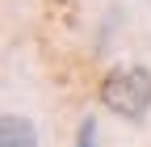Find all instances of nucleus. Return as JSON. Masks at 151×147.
Here are the masks:
<instances>
[{"mask_svg": "<svg viewBox=\"0 0 151 147\" xmlns=\"http://www.w3.org/2000/svg\"><path fill=\"white\" fill-rule=\"evenodd\" d=\"M101 105L130 122H143L151 109V71L147 67H113L101 80Z\"/></svg>", "mask_w": 151, "mask_h": 147, "instance_id": "nucleus-1", "label": "nucleus"}, {"mask_svg": "<svg viewBox=\"0 0 151 147\" xmlns=\"http://www.w3.org/2000/svg\"><path fill=\"white\" fill-rule=\"evenodd\" d=\"M0 147H38L34 122L21 118V114H4L0 118Z\"/></svg>", "mask_w": 151, "mask_h": 147, "instance_id": "nucleus-2", "label": "nucleus"}, {"mask_svg": "<svg viewBox=\"0 0 151 147\" xmlns=\"http://www.w3.org/2000/svg\"><path fill=\"white\" fill-rule=\"evenodd\" d=\"M92 139H97V122L84 118V122H80V135H76V147H97Z\"/></svg>", "mask_w": 151, "mask_h": 147, "instance_id": "nucleus-3", "label": "nucleus"}]
</instances>
